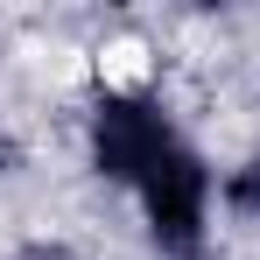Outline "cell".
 <instances>
[{
  "label": "cell",
  "mask_w": 260,
  "mask_h": 260,
  "mask_svg": "<svg viewBox=\"0 0 260 260\" xmlns=\"http://www.w3.org/2000/svg\"><path fill=\"white\" fill-rule=\"evenodd\" d=\"M134 197H141V218H148V232H155V246L169 260H197L204 253V211H211V169L197 162V148H183L176 141L169 155L155 162V169L134 183Z\"/></svg>",
  "instance_id": "6da1fadb"
},
{
  "label": "cell",
  "mask_w": 260,
  "mask_h": 260,
  "mask_svg": "<svg viewBox=\"0 0 260 260\" xmlns=\"http://www.w3.org/2000/svg\"><path fill=\"white\" fill-rule=\"evenodd\" d=\"M176 148V127L169 113L141 91H106L91 106V169L106 183H141L162 155Z\"/></svg>",
  "instance_id": "7a4b0ae2"
},
{
  "label": "cell",
  "mask_w": 260,
  "mask_h": 260,
  "mask_svg": "<svg viewBox=\"0 0 260 260\" xmlns=\"http://www.w3.org/2000/svg\"><path fill=\"white\" fill-rule=\"evenodd\" d=\"M0 162H7V141H0Z\"/></svg>",
  "instance_id": "5b68a950"
},
{
  "label": "cell",
  "mask_w": 260,
  "mask_h": 260,
  "mask_svg": "<svg viewBox=\"0 0 260 260\" xmlns=\"http://www.w3.org/2000/svg\"><path fill=\"white\" fill-rule=\"evenodd\" d=\"M225 204H232V218L260 225V155L246 162V169H232V176H225Z\"/></svg>",
  "instance_id": "3957f363"
},
{
  "label": "cell",
  "mask_w": 260,
  "mask_h": 260,
  "mask_svg": "<svg viewBox=\"0 0 260 260\" xmlns=\"http://www.w3.org/2000/svg\"><path fill=\"white\" fill-rule=\"evenodd\" d=\"M21 260H78V253H71V246H56V239H28Z\"/></svg>",
  "instance_id": "277c9868"
}]
</instances>
